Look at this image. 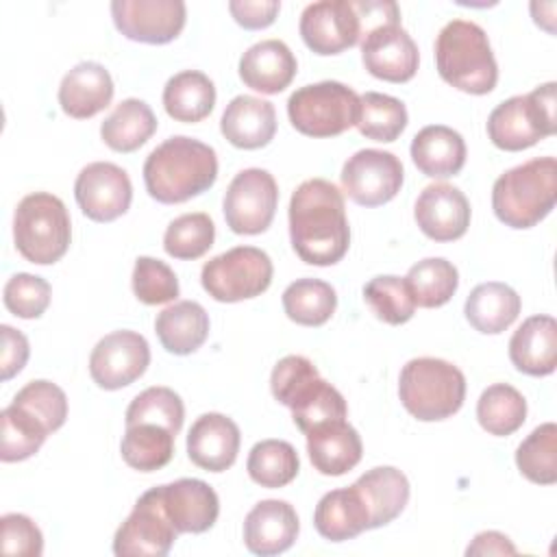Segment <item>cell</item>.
<instances>
[{"mask_svg": "<svg viewBox=\"0 0 557 557\" xmlns=\"http://www.w3.org/2000/svg\"><path fill=\"white\" fill-rule=\"evenodd\" d=\"M289 239L309 265H333L350 246L344 194L326 178L300 183L289 200Z\"/></svg>", "mask_w": 557, "mask_h": 557, "instance_id": "cell-1", "label": "cell"}, {"mask_svg": "<svg viewBox=\"0 0 557 557\" xmlns=\"http://www.w3.org/2000/svg\"><path fill=\"white\" fill-rule=\"evenodd\" d=\"M218 178L215 150L194 137L174 135L159 144L144 163V183L150 198L178 205L205 194Z\"/></svg>", "mask_w": 557, "mask_h": 557, "instance_id": "cell-2", "label": "cell"}, {"mask_svg": "<svg viewBox=\"0 0 557 557\" xmlns=\"http://www.w3.org/2000/svg\"><path fill=\"white\" fill-rule=\"evenodd\" d=\"M435 65L442 81L466 94L483 96L498 83V65L487 33L470 20H450L440 30Z\"/></svg>", "mask_w": 557, "mask_h": 557, "instance_id": "cell-3", "label": "cell"}, {"mask_svg": "<svg viewBox=\"0 0 557 557\" xmlns=\"http://www.w3.org/2000/svg\"><path fill=\"white\" fill-rule=\"evenodd\" d=\"M557 202V161L535 157L503 172L492 187V209L511 228L540 224Z\"/></svg>", "mask_w": 557, "mask_h": 557, "instance_id": "cell-4", "label": "cell"}, {"mask_svg": "<svg viewBox=\"0 0 557 557\" xmlns=\"http://www.w3.org/2000/svg\"><path fill=\"white\" fill-rule=\"evenodd\" d=\"M398 396L413 418L422 422L446 420L463 405L466 376L450 361L416 357L400 370Z\"/></svg>", "mask_w": 557, "mask_h": 557, "instance_id": "cell-5", "label": "cell"}, {"mask_svg": "<svg viewBox=\"0 0 557 557\" xmlns=\"http://www.w3.org/2000/svg\"><path fill=\"white\" fill-rule=\"evenodd\" d=\"M17 252L37 265L57 263L70 248L72 222L63 200L48 191L24 196L13 215Z\"/></svg>", "mask_w": 557, "mask_h": 557, "instance_id": "cell-6", "label": "cell"}, {"mask_svg": "<svg viewBox=\"0 0 557 557\" xmlns=\"http://www.w3.org/2000/svg\"><path fill=\"white\" fill-rule=\"evenodd\" d=\"M555 89L557 85L550 81L524 96H511L496 104L487 117L490 141L500 150L518 152L555 135Z\"/></svg>", "mask_w": 557, "mask_h": 557, "instance_id": "cell-7", "label": "cell"}, {"mask_svg": "<svg viewBox=\"0 0 557 557\" xmlns=\"http://www.w3.org/2000/svg\"><path fill=\"white\" fill-rule=\"evenodd\" d=\"M292 126L307 137H335L357 126L359 96L339 81L298 87L287 100Z\"/></svg>", "mask_w": 557, "mask_h": 557, "instance_id": "cell-8", "label": "cell"}, {"mask_svg": "<svg viewBox=\"0 0 557 557\" xmlns=\"http://www.w3.org/2000/svg\"><path fill=\"white\" fill-rule=\"evenodd\" d=\"M272 259L255 246H235L202 265L200 283L218 302H239L261 296L272 283Z\"/></svg>", "mask_w": 557, "mask_h": 557, "instance_id": "cell-9", "label": "cell"}, {"mask_svg": "<svg viewBox=\"0 0 557 557\" xmlns=\"http://www.w3.org/2000/svg\"><path fill=\"white\" fill-rule=\"evenodd\" d=\"M278 205V185L268 170L246 168L231 181L222 211L228 228L237 235L268 231Z\"/></svg>", "mask_w": 557, "mask_h": 557, "instance_id": "cell-10", "label": "cell"}, {"mask_svg": "<svg viewBox=\"0 0 557 557\" xmlns=\"http://www.w3.org/2000/svg\"><path fill=\"white\" fill-rule=\"evenodd\" d=\"M178 531L170 522L161 485L144 492L126 520L117 527L113 537V553L117 557H163L176 542Z\"/></svg>", "mask_w": 557, "mask_h": 557, "instance_id": "cell-11", "label": "cell"}, {"mask_svg": "<svg viewBox=\"0 0 557 557\" xmlns=\"http://www.w3.org/2000/svg\"><path fill=\"white\" fill-rule=\"evenodd\" d=\"M344 194L361 207H381L403 187L405 170L394 152L379 148L357 150L342 168Z\"/></svg>", "mask_w": 557, "mask_h": 557, "instance_id": "cell-12", "label": "cell"}, {"mask_svg": "<svg viewBox=\"0 0 557 557\" xmlns=\"http://www.w3.org/2000/svg\"><path fill=\"white\" fill-rule=\"evenodd\" d=\"M111 15L126 39L159 46L181 35L187 9L183 0H113Z\"/></svg>", "mask_w": 557, "mask_h": 557, "instance_id": "cell-13", "label": "cell"}, {"mask_svg": "<svg viewBox=\"0 0 557 557\" xmlns=\"http://www.w3.org/2000/svg\"><path fill=\"white\" fill-rule=\"evenodd\" d=\"M74 198L89 220L113 222L128 211L133 185L124 168L111 161H94L78 172Z\"/></svg>", "mask_w": 557, "mask_h": 557, "instance_id": "cell-14", "label": "cell"}, {"mask_svg": "<svg viewBox=\"0 0 557 557\" xmlns=\"http://www.w3.org/2000/svg\"><path fill=\"white\" fill-rule=\"evenodd\" d=\"M150 363V346L135 331L104 335L89 355V374L102 389H122L137 381Z\"/></svg>", "mask_w": 557, "mask_h": 557, "instance_id": "cell-15", "label": "cell"}, {"mask_svg": "<svg viewBox=\"0 0 557 557\" xmlns=\"http://www.w3.org/2000/svg\"><path fill=\"white\" fill-rule=\"evenodd\" d=\"M298 30L311 52L329 57L359 41L361 20L348 0H320L305 7Z\"/></svg>", "mask_w": 557, "mask_h": 557, "instance_id": "cell-16", "label": "cell"}, {"mask_svg": "<svg viewBox=\"0 0 557 557\" xmlns=\"http://www.w3.org/2000/svg\"><path fill=\"white\" fill-rule=\"evenodd\" d=\"M361 61L374 78L407 83L418 72L420 52L400 24H383L361 37Z\"/></svg>", "mask_w": 557, "mask_h": 557, "instance_id": "cell-17", "label": "cell"}, {"mask_svg": "<svg viewBox=\"0 0 557 557\" xmlns=\"http://www.w3.org/2000/svg\"><path fill=\"white\" fill-rule=\"evenodd\" d=\"M420 231L433 242H455L470 226V202L466 194L450 183L426 185L413 207Z\"/></svg>", "mask_w": 557, "mask_h": 557, "instance_id": "cell-18", "label": "cell"}, {"mask_svg": "<svg viewBox=\"0 0 557 557\" xmlns=\"http://www.w3.org/2000/svg\"><path fill=\"white\" fill-rule=\"evenodd\" d=\"M300 531L298 513L287 500L265 498L244 520V544L250 553L270 557L292 548Z\"/></svg>", "mask_w": 557, "mask_h": 557, "instance_id": "cell-19", "label": "cell"}, {"mask_svg": "<svg viewBox=\"0 0 557 557\" xmlns=\"http://www.w3.org/2000/svg\"><path fill=\"white\" fill-rule=\"evenodd\" d=\"M239 426L224 413L209 411L196 418L187 433V455L191 463L207 472H224L239 453Z\"/></svg>", "mask_w": 557, "mask_h": 557, "instance_id": "cell-20", "label": "cell"}, {"mask_svg": "<svg viewBox=\"0 0 557 557\" xmlns=\"http://www.w3.org/2000/svg\"><path fill=\"white\" fill-rule=\"evenodd\" d=\"M161 500L178 533H205L220 513L215 490L200 479H178L161 485Z\"/></svg>", "mask_w": 557, "mask_h": 557, "instance_id": "cell-21", "label": "cell"}, {"mask_svg": "<svg viewBox=\"0 0 557 557\" xmlns=\"http://www.w3.org/2000/svg\"><path fill=\"white\" fill-rule=\"evenodd\" d=\"M278 403L292 409L294 424L302 433L331 420H344L348 413L342 392L324 381L318 368L307 372Z\"/></svg>", "mask_w": 557, "mask_h": 557, "instance_id": "cell-22", "label": "cell"}, {"mask_svg": "<svg viewBox=\"0 0 557 557\" xmlns=\"http://www.w3.org/2000/svg\"><path fill=\"white\" fill-rule=\"evenodd\" d=\"M305 435L309 459L320 474L342 476L361 461V437L357 429L346 422V418L324 422Z\"/></svg>", "mask_w": 557, "mask_h": 557, "instance_id": "cell-23", "label": "cell"}, {"mask_svg": "<svg viewBox=\"0 0 557 557\" xmlns=\"http://www.w3.org/2000/svg\"><path fill=\"white\" fill-rule=\"evenodd\" d=\"M113 89V78L104 65L83 61L61 78L59 104L65 115L87 120L111 104Z\"/></svg>", "mask_w": 557, "mask_h": 557, "instance_id": "cell-24", "label": "cell"}, {"mask_svg": "<svg viewBox=\"0 0 557 557\" xmlns=\"http://www.w3.org/2000/svg\"><path fill=\"white\" fill-rule=\"evenodd\" d=\"M296 70V57L281 39H263L250 46L239 59V78L244 85L268 96L289 87Z\"/></svg>", "mask_w": 557, "mask_h": 557, "instance_id": "cell-25", "label": "cell"}, {"mask_svg": "<svg viewBox=\"0 0 557 557\" xmlns=\"http://www.w3.org/2000/svg\"><path fill=\"white\" fill-rule=\"evenodd\" d=\"M315 531L329 542H346L370 529V509L357 483L326 492L313 511Z\"/></svg>", "mask_w": 557, "mask_h": 557, "instance_id": "cell-26", "label": "cell"}, {"mask_svg": "<svg viewBox=\"0 0 557 557\" xmlns=\"http://www.w3.org/2000/svg\"><path fill=\"white\" fill-rule=\"evenodd\" d=\"M222 135L244 150L268 146L276 133V111L272 102L257 96H235L220 120Z\"/></svg>", "mask_w": 557, "mask_h": 557, "instance_id": "cell-27", "label": "cell"}, {"mask_svg": "<svg viewBox=\"0 0 557 557\" xmlns=\"http://www.w3.org/2000/svg\"><path fill=\"white\" fill-rule=\"evenodd\" d=\"M509 359L529 376H548L557 366V322L553 315H531L509 339Z\"/></svg>", "mask_w": 557, "mask_h": 557, "instance_id": "cell-28", "label": "cell"}, {"mask_svg": "<svg viewBox=\"0 0 557 557\" xmlns=\"http://www.w3.org/2000/svg\"><path fill=\"white\" fill-rule=\"evenodd\" d=\"M409 150L416 168L431 178L455 176L466 163L463 137L455 128L444 124H431L420 128Z\"/></svg>", "mask_w": 557, "mask_h": 557, "instance_id": "cell-29", "label": "cell"}, {"mask_svg": "<svg viewBox=\"0 0 557 557\" xmlns=\"http://www.w3.org/2000/svg\"><path fill=\"white\" fill-rule=\"evenodd\" d=\"M520 296L513 287L498 281L476 285L463 305L470 326L485 335H498L509 329L520 313Z\"/></svg>", "mask_w": 557, "mask_h": 557, "instance_id": "cell-30", "label": "cell"}, {"mask_svg": "<svg viewBox=\"0 0 557 557\" xmlns=\"http://www.w3.org/2000/svg\"><path fill=\"white\" fill-rule=\"evenodd\" d=\"M154 333L172 355L196 352L209 335V313L196 300H178L157 315Z\"/></svg>", "mask_w": 557, "mask_h": 557, "instance_id": "cell-31", "label": "cell"}, {"mask_svg": "<svg viewBox=\"0 0 557 557\" xmlns=\"http://www.w3.org/2000/svg\"><path fill=\"white\" fill-rule=\"evenodd\" d=\"M355 483L368 503L370 529L389 524L400 516L409 500V481L394 466H376L361 474Z\"/></svg>", "mask_w": 557, "mask_h": 557, "instance_id": "cell-32", "label": "cell"}, {"mask_svg": "<svg viewBox=\"0 0 557 557\" xmlns=\"http://www.w3.org/2000/svg\"><path fill=\"white\" fill-rule=\"evenodd\" d=\"M163 107L176 122H200L215 107V85L198 70H183L168 78L163 87Z\"/></svg>", "mask_w": 557, "mask_h": 557, "instance_id": "cell-33", "label": "cell"}, {"mask_svg": "<svg viewBox=\"0 0 557 557\" xmlns=\"http://www.w3.org/2000/svg\"><path fill=\"white\" fill-rule=\"evenodd\" d=\"M157 131V117L148 102L126 98L100 124L102 141L115 152H133L141 148Z\"/></svg>", "mask_w": 557, "mask_h": 557, "instance_id": "cell-34", "label": "cell"}, {"mask_svg": "<svg viewBox=\"0 0 557 557\" xmlns=\"http://www.w3.org/2000/svg\"><path fill=\"white\" fill-rule=\"evenodd\" d=\"M174 437L176 433L154 422L128 424L120 444L122 459L139 472L161 470L174 455Z\"/></svg>", "mask_w": 557, "mask_h": 557, "instance_id": "cell-35", "label": "cell"}, {"mask_svg": "<svg viewBox=\"0 0 557 557\" xmlns=\"http://www.w3.org/2000/svg\"><path fill=\"white\" fill-rule=\"evenodd\" d=\"M285 315L302 326H322L337 307L335 289L320 278H296L283 292Z\"/></svg>", "mask_w": 557, "mask_h": 557, "instance_id": "cell-36", "label": "cell"}, {"mask_svg": "<svg viewBox=\"0 0 557 557\" xmlns=\"http://www.w3.org/2000/svg\"><path fill=\"white\" fill-rule=\"evenodd\" d=\"M476 420L490 435H511L527 420V400L513 385L494 383L479 396Z\"/></svg>", "mask_w": 557, "mask_h": 557, "instance_id": "cell-37", "label": "cell"}, {"mask_svg": "<svg viewBox=\"0 0 557 557\" xmlns=\"http://www.w3.org/2000/svg\"><path fill=\"white\" fill-rule=\"evenodd\" d=\"M416 307L435 309L446 305L459 287L457 268L444 257H429L413 263L405 276Z\"/></svg>", "mask_w": 557, "mask_h": 557, "instance_id": "cell-38", "label": "cell"}, {"mask_svg": "<svg viewBox=\"0 0 557 557\" xmlns=\"http://www.w3.org/2000/svg\"><path fill=\"white\" fill-rule=\"evenodd\" d=\"M246 470L257 485L274 490L292 483L298 476L300 459L289 442L261 440L250 448Z\"/></svg>", "mask_w": 557, "mask_h": 557, "instance_id": "cell-39", "label": "cell"}, {"mask_svg": "<svg viewBox=\"0 0 557 557\" xmlns=\"http://www.w3.org/2000/svg\"><path fill=\"white\" fill-rule=\"evenodd\" d=\"M0 424H2L0 459L4 463L24 461L33 457L50 435L48 426L37 416H33L28 409L15 403L2 409Z\"/></svg>", "mask_w": 557, "mask_h": 557, "instance_id": "cell-40", "label": "cell"}, {"mask_svg": "<svg viewBox=\"0 0 557 557\" xmlns=\"http://www.w3.org/2000/svg\"><path fill=\"white\" fill-rule=\"evenodd\" d=\"M516 466L522 476L537 485L557 481V424L535 426L516 448Z\"/></svg>", "mask_w": 557, "mask_h": 557, "instance_id": "cell-41", "label": "cell"}, {"mask_svg": "<svg viewBox=\"0 0 557 557\" xmlns=\"http://www.w3.org/2000/svg\"><path fill=\"white\" fill-rule=\"evenodd\" d=\"M405 126L407 107L403 104V100L379 91H366L363 96H359L357 128L363 137L389 144L400 137Z\"/></svg>", "mask_w": 557, "mask_h": 557, "instance_id": "cell-42", "label": "cell"}, {"mask_svg": "<svg viewBox=\"0 0 557 557\" xmlns=\"http://www.w3.org/2000/svg\"><path fill=\"white\" fill-rule=\"evenodd\" d=\"M363 300L379 320L392 326L409 322L416 311V302L407 281L394 274H381L370 278L363 287Z\"/></svg>", "mask_w": 557, "mask_h": 557, "instance_id": "cell-43", "label": "cell"}, {"mask_svg": "<svg viewBox=\"0 0 557 557\" xmlns=\"http://www.w3.org/2000/svg\"><path fill=\"white\" fill-rule=\"evenodd\" d=\"M215 239V224L213 220L202 213H183L174 218L163 235V248L170 257L191 261L202 257Z\"/></svg>", "mask_w": 557, "mask_h": 557, "instance_id": "cell-44", "label": "cell"}, {"mask_svg": "<svg viewBox=\"0 0 557 557\" xmlns=\"http://www.w3.org/2000/svg\"><path fill=\"white\" fill-rule=\"evenodd\" d=\"M126 426L137 422H154L161 426H168L172 433H178L185 420V407L181 396L163 385L148 387L139 392L128 409H126Z\"/></svg>", "mask_w": 557, "mask_h": 557, "instance_id": "cell-45", "label": "cell"}, {"mask_svg": "<svg viewBox=\"0 0 557 557\" xmlns=\"http://www.w3.org/2000/svg\"><path fill=\"white\" fill-rule=\"evenodd\" d=\"M131 285L135 298L144 305H163L178 296V278L174 270L154 257L135 259Z\"/></svg>", "mask_w": 557, "mask_h": 557, "instance_id": "cell-46", "label": "cell"}, {"mask_svg": "<svg viewBox=\"0 0 557 557\" xmlns=\"http://www.w3.org/2000/svg\"><path fill=\"white\" fill-rule=\"evenodd\" d=\"M15 405L28 409L33 416H37L50 433L59 431L65 424L67 418V396L65 392L46 379H37L26 383L15 396L13 400Z\"/></svg>", "mask_w": 557, "mask_h": 557, "instance_id": "cell-47", "label": "cell"}, {"mask_svg": "<svg viewBox=\"0 0 557 557\" xmlns=\"http://www.w3.org/2000/svg\"><path fill=\"white\" fill-rule=\"evenodd\" d=\"M52 298V289L50 283L37 274H28V272H17L13 274L7 283H4V292H2V300L4 307L24 320H33L39 318Z\"/></svg>", "mask_w": 557, "mask_h": 557, "instance_id": "cell-48", "label": "cell"}, {"mask_svg": "<svg viewBox=\"0 0 557 557\" xmlns=\"http://www.w3.org/2000/svg\"><path fill=\"white\" fill-rule=\"evenodd\" d=\"M4 555L39 557L44 553V535L39 527L24 513H4L0 518Z\"/></svg>", "mask_w": 557, "mask_h": 557, "instance_id": "cell-49", "label": "cell"}, {"mask_svg": "<svg viewBox=\"0 0 557 557\" xmlns=\"http://www.w3.org/2000/svg\"><path fill=\"white\" fill-rule=\"evenodd\" d=\"M0 337H2V350H0V379L9 381L13 379L17 372H22V368L28 361L30 348H28V339L22 331L2 324L0 326Z\"/></svg>", "mask_w": 557, "mask_h": 557, "instance_id": "cell-50", "label": "cell"}, {"mask_svg": "<svg viewBox=\"0 0 557 557\" xmlns=\"http://www.w3.org/2000/svg\"><path fill=\"white\" fill-rule=\"evenodd\" d=\"M228 11L239 26L248 30H259V28H268L276 20L281 11V2L278 0H231Z\"/></svg>", "mask_w": 557, "mask_h": 557, "instance_id": "cell-51", "label": "cell"}, {"mask_svg": "<svg viewBox=\"0 0 557 557\" xmlns=\"http://www.w3.org/2000/svg\"><path fill=\"white\" fill-rule=\"evenodd\" d=\"M466 555H516V546L505 533L483 531L474 535V540L466 548Z\"/></svg>", "mask_w": 557, "mask_h": 557, "instance_id": "cell-52", "label": "cell"}]
</instances>
